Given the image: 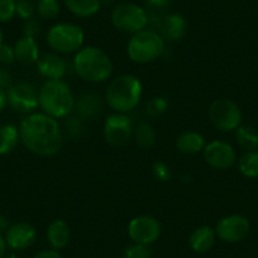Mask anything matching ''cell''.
I'll return each instance as SVG.
<instances>
[{
  "instance_id": "1",
  "label": "cell",
  "mask_w": 258,
  "mask_h": 258,
  "mask_svg": "<svg viewBox=\"0 0 258 258\" xmlns=\"http://www.w3.org/2000/svg\"><path fill=\"white\" fill-rule=\"evenodd\" d=\"M18 128L24 147L37 156L52 157L63 146V135L58 121L43 111L27 114Z\"/></svg>"
},
{
  "instance_id": "2",
  "label": "cell",
  "mask_w": 258,
  "mask_h": 258,
  "mask_svg": "<svg viewBox=\"0 0 258 258\" xmlns=\"http://www.w3.org/2000/svg\"><path fill=\"white\" fill-rule=\"evenodd\" d=\"M142 93L143 88L140 79L131 74H124L109 84L105 93V101L115 113L126 114L137 108Z\"/></svg>"
},
{
  "instance_id": "28",
  "label": "cell",
  "mask_w": 258,
  "mask_h": 258,
  "mask_svg": "<svg viewBox=\"0 0 258 258\" xmlns=\"http://www.w3.org/2000/svg\"><path fill=\"white\" fill-rule=\"evenodd\" d=\"M61 6L58 0H38L36 4V13L44 21H53L59 16Z\"/></svg>"
},
{
  "instance_id": "10",
  "label": "cell",
  "mask_w": 258,
  "mask_h": 258,
  "mask_svg": "<svg viewBox=\"0 0 258 258\" xmlns=\"http://www.w3.org/2000/svg\"><path fill=\"white\" fill-rule=\"evenodd\" d=\"M8 105L18 113L31 114L39 106L38 90L31 83H18L7 90Z\"/></svg>"
},
{
  "instance_id": "13",
  "label": "cell",
  "mask_w": 258,
  "mask_h": 258,
  "mask_svg": "<svg viewBox=\"0 0 258 258\" xmlns=\"http://www.w3.org/2000/svg\"><path fill=\"white\" fill-rule=\"evenodd\" d=\"M204 160L210 167L217 170L230 168L237 161V152L230 143L215 140L208 143L204 148Z\"/></svg>"
},
{
  "instance_id": "19",
  "label": "cell",
  "mask_w": 258,
  "mask_h": 258,
  "mask_svg": "<svg viewBox=\"0 0 258 258\" xmlns=\"http://www.w3.org/2000/svg\"><path fill=\"white\" fill-rule=\"evenodd\" d=\"M70 225L63 219H54L47 228V240L53 249L59 250L70 243Z\"/></svg>"
},
{
  "instance_id": "39",
  "label": "cell",
  "mask_w": 258,
  "mask_h": 258,
  "mask_svg": "<svg viewBox=\"0 0 258 258\" xmlns=\"http://www.w3.org/2000/svg\"><path fill=\"white\" fill-rule=\"evenodd\" d=\"M8 105V95H7V90L0 89V113L4 110Z\"/></svg>"
},
{
  "instance_id": "11",
  "label": "cell",
  "mask_w": 258,
  "mask_h": 258,
  "mask_svg": "<svg viewBox=\"0 0 258 258\" xmlns=\"http://www.w3.org/2000/svg\"><path fill=\"white\" fill-rule=\"evenodd\" d=\"M132 120L126 114L114 113L104 123V138L111 146H124L133 136Z\"/></svg>"
},
{
  "instance_id": "33",
  "label": "cell",
  "mask_w": 258,
  "mask_h": 258,
  "mask_svg": "<svg viewBox=\"0 0 258 258\" xmlns=\"http://www.w3.org/2000/svg\"><path fill=\"white\" fill-rule=\"evenodd\" d=\"M64 128H66V132L70 137H79L83 132V119L76 116H70L66 119V123H64Z\"/></svg>"
},
{
  "instance_id": "16",
  "label": "cell",
  "mask_w": 258,
  "mask_h": 258,
  "mask_svg": "<svg viewBox=\"0 0 258 258\" xmlns=\"http://www.w3.org/2000/svg\"><path fill=\"white\" fill-rule=\"evenodd\" d=\"M37 70L47 80H62L68 73V62L61 54L51 52L39 57Z\"/></svg>"
},
{
  "instance_id": "12",
  "label": "cell",
  "mask_w": 258,
  "mask_h": 258,
  "mask_svg": "<svg viewBox=\"0 0 258 258\" xmlns=\"http://www.w3.org/2000/svg\"><path fill=\"white\" fill-rule=\"evenodd\" d=\"M215 234L225 243H238L247 238L250 230V223L240 214H232L222 218L217 223Z\"/></svg>"
},
{
  "instance_id": "41",
  "label": "cell",
  "mask_w": 258,
  "mask_h": 258,
  "mask_svg": "<svg viewBox=\"0 0 258 258\" xmlns=\"http://www.w3.org/2000/svg\"><path fill=\"white\" fill-rule=\"evenodd\" d=\"M9 228L8 220H7L6 217L3 215H0V233L2 232H7V229Z\"/></svg>"
},
{
  "instance_id": "40",
  "label": "cell",
  "mask_w": 258,
  "mask_h": 258,
  "mask_svg": "<svg viewBox=\"0 0 258 258\" xmlns=\"http://www.w3.org/2000/svg\"><path fill=\"white\" fill-rule=\"evenodd\" d=\"M7 242H6V238L4 235L0 233V258H3L4 254H6V250H7Z\"/></svg>"
},
{
  "instance_id": "5",
  "label": "cell",
  "mask_w": 258,
  "mask_h": 258,
  "mask_svg": "<svg viewBox=\"0 0 258 258\" xmlns=\"http://www.w3.org/2000/svg\"><path fill=\"white\" fill-rule=\"evenodd\" d=\"M165 51V39L153 29H143L132 34L126 46L129 59L136 63L145 64L156 61Z\"/></svg>"
},
{
  "instance_id": "32",
  "label": "cell",
  "mask_w": 258,
  "mask_h": 258,
  "mask_svg": "<svg viewBox=\"0 0 258 258\" xmlns=\"http://www.w3.org/2000/svg\"><path fill=\"white\" fill-rule=\"evenodd\" d=\"M36 14V6L29 0H17L16 7V16L23 21H28V19L33 18Z\"/></svg>"
},
{
  "instance_id": "15",
  "label": "cell",
  "mask_w": 258,
  "mask_h": 258,
  "mask_svg": "<svg viewBox=\"0 0 258 258\" xmlns=\"http://www.w3.org/2000/svg\"><path fill=\"white\" fill-rule=\"evenodd\" d=\"M187 31V22L185 17L178 13H168L160 21L157 32L165 42H178L183 38Z\"/></svg>"
},
{
  "instance_id": "23",
  "label": "cell",
  "mask_w": 258,
  "mask_h": 258,
  "mask_svg": "<svg viewBox=\"0 0 258 258\" xmlns=\"http://www.w3.org/2000/svg\"><path fill=\"white\" fill-rule=\"evenodd\" d=\"M21 141L19 128L13 124L0 126V156H7L13 152Z\"/></svg>"
},
{
  "instance_id": "3",
  "label": "cell",
  "mask_w": 258,
  "mask_h": 258,
  "mask_svg": "<svg viewBox=\"0 0 258 258\" xmlns=\"http://www.w3.org/2000/svg\"><path fill=\"white\" fill-rule=\"evenodd\" d=\"M39 108L54 119L68 118L75 109V96L63 80H47L38 90Z\"/></svg>"
},
{
  "instance_id": "42",
  "label": "cell",
  "mask_w": 258,
  "mask_h": 258,
  "mask_svg": "<svg viewBox=\"0 0 258 258\" xmlns=\"http://www.w3.org/2000/svg\"><path fill=\"white\" fill-rule=\"evenodd\" d=\"M3 38H4V34H3V31H2V28H0V44L3 43Z\"/></svg>"
},
{
  "instance_id": "18",
  "label": "cell",
  "mask_w": 258,
  "mask_h": 258,
  "mask_svg": "<svg viewBox=\"0 0 258 258\" xmlns=\"http://www.w3.org/2000/svg\"><path fill=\"white\" fill-rule=\"evenodd\" d=\"M103 100L101 96L95 93H85L75 103V110L79 118L83 120L95 119L103 111Z\"/></svg>"
},
{
  "instance_id": "7",
  "label": "cell",
  "mask_w": 258,
  "mask_h": 258,
  "mask_svg": "<svg viewBox=\"0 0 258 258\" xmlns=\"http://www.w3.org/2000/svg\"><path fill=\"white\" fill-rule=\"evenodd\" d=\"M110 19L113 26L119 32L129 34H136L143 31L150 23L147 11L138 4L128 2L118 4L111 12Z\"/></svg>"
},
{
  "instance_id": "38",
  "label": "cell",
  "mask_w": 258,
  "mask_h": 258,
  "mask_svg": "<svg viewBox=\"0 0 258 258\" xmlns=\"http://www.w3.org/2000/svg\"><path fill=\"white\" fill-rule=\"evenodd\" d=\"M33 258H62L61 253L56 249H44L33 255Z\"/></svg>"
},
{
  "instance_id": "8",
  "label": "cell",
  "mask_w": 258,
  "mask_h": 258,
  "mask_svg": "<svg viewBox=\"0 0 258 258\" xmlns=\"http://www.w3.org/2000/svg\"><path fill=\"white\" fill-rule=\"evenodd\" d=\"M208 116L210 123L222 132H233L242 125V110L230 99L222 98L213 101L208 110Z\"/></svg>"
},
{
  "instance_id": "6",
  "label": "cell",
  "mask_w": 258,
  "mask_h": 258,
  "mask_svg": "<svg viewBox=\"0 0 258 258\" xmlns=\"http://www.w3.org/2000/svg\"><path fill=\"white\" fill-rule=\"evenodd\" d=\"M46 39L53 52L58 54H70L83 48L85 33L78 24L62 22L53 24L48 29Z\"/></svg>"
},
{
  "instance_id": "4",
  "label": "cell",
  "mask_w": 258,
  "mask_h": 258,
  "mask_svg": "<svg viewBox=\"0 0 258 258\" xmlns=\"http://www.w3.org/2000/svg\"><path fill=\"white\" fill-rule=\"evenodd\" d=\"M74 69L83 80L89 83H104L113 73V62L101 48L86 46L79 49L74 58Z\"/></svg>"
},
{
  "instance_id": "17",
  "label": "cell",
  "mask_w": 258,
  "mask_h": 258,
  "mask_svg": "<svg viewBox=\"0 0 258 258\" xmlns=\"http://www.w3.org/2000/svg\"><path fill=\"white\" fill-rule=\"evenodd\" d=\"M13 48L14 53H16V61L22 64H26V66L37 63L41 57L38 43H37L36 38H32V37L22 36L21 38L17 39Z\"/></svg>"
},
{
  "instance_id": "36",
  "label": "cell",
  "mask_w": 258,
  "mask_h": 258,
  "mask_svg": "<svg viewBox=\"0 0 258 258\" xmlns=\"http://www.w3.org/2000/svg\"><path fill=\"white\" fill-rule=\"evenodd\" d=\"M14 61H16V53L13 46L3 42L0 44V62L4 64H12Z\"/></svg>"
},
{
  "instance_id": "22",
  "label": "cell",
  "mask_w": 258,
  "mask_h": 258,
  "mask_svg": "<svg viewBox=\"0 0 258 258\" xmlns=\"http://www.w3.org/2000/svg\"><path fill=\"white\" fill-rule=\"evenodd\" d=\"M64 7L79 18H90L96 16L101 8V0H63Z\"/></svg>"
},
{
  "instance_id": "14",
  "label": "cell",
  "mask_w": 258,
  "mask_h": 258,
  "mask_svg": "<svg viewBox=\"0 0 258 258\" xmlns=\"http://www.w3.org/2000/svg\"><path fill=\"white\" fill-rule=\"evenodd\" d=\"M4 238L9 248L14 250H23L34 244L37 240V229L31 223H14L9 225Z\"/></svg>"
},
{
  "instance_id": "20",
  "label": "cell",
  "mask_w": 258,
  "mask_h": 258,
  "mask_svg": "<svg viewBox=\"0 0 258 258\" xmlns=\"http://www.w3.org/2000/svg\"><path fill=\"white\" fill-rule=\"evenodd\" d=\"M215 230L209 225H202L194 229L188 238L191 249L195 253H207L213 248L215 243Z\"/></svg>"
},
{
  "instance_id": "26",
  "label": "cell",
  "mask_w": 258,
  "mask_h": 258,
  "mask_svg": "<svg viewBox=\"0 0 258 258\" xmlns=\"http://www.w3.org/2000/svg\"><path fill=\"white\" fill-rule=\"evenodd\" d=\"M235 140L245 151H255L258 148V133L252 126L240 125L235 129Z\"/></svg>"
},
{
  "instance_id": "34",
  "label": "cell",
  "mask_w": 258,
  "mask_h": 258,
  "mask_svg": "<svg viewBox=\"0 0 258 258\" xmlns=\"http://www.w3.org/2000/svg\"><path fill=\"white\" fill-rule=\"evenodd\" d=\"M153 175L161 182H166V181L171 180V171L168 166L163 162H155L152 166Z\"/></svg>"
},
{
  "instance_id": "27",
  "label": "cell",
  "mask_w": 258,
  "mask_h": 258,
  "mask_svg": "<svg viewBox=\"0 0 258 258\" xmlns=\"http://www.w3.org/2000/svg\"><path fill=\"white\" fill-rule=\"evenodd\" d=\"M171 0H146V11L150 17V24L160 23L161 19L166 16V11L170 7Z\"/></svg>"
},
{
  "instance_id": "30",
  "label": "cell",
  "mask_w": 258,
  "mask_h": 258,
  "mask_svg": "<svg viewBox=\"0 0 258 258\" xmlns=\"http://www.w3.org/2000/svg\"><path fill=\"white\" fill-rule=\"evenodd\" d=\"M152 257V250H151L150 245L146 244H138V243H133L132 245H129L124 252L123 258H151Z\"/></svg>"
},
{
  "instance_id": "9",
  "label": "cell",
  "mask_w": 258,
  "mask_h": 258,
  "mask_svg": "<svg viewBox=\"0 0 258 258\" xmlns=\"http://www.w3.org/2000/svg\"><path fill=\"white\" fill-rule=\"evenodd\" d=\"M162 225L152 215H138L128 224V235L133 243L151 245L160 238Z\"/></svg>"
},
{
  "instance_id": "35",
  "label": "cell",
  "mask_w": 258,
  "mask_h": 258,
  "mask_svg": "<svg viewBox=\"0 0 258 258\" xmlns=\"http://www.w3.org/2000/svg\"><path fill=\"white\" fill-rule=\"evenodd\" d=\"M41 32V24L37 21L36 18H31L28 21H24L23 24V36L32 37V38H36L37 36Z\"/></svg>"
},
{
  "instance_id": "25",
  "label": "cell",
  "mask_w": 258,
  "mask_h": 258,
  "mask_svg": "<svg viewBox=\"0 0 258 258\" xmlns=\"http://www.w3.org/2000/svg\"><path fill=\"white\" fill-rule=\"evenodd\" d=\"M133 136H135L136 143L140 146L143 150H148V148L153 147L156 142V132L152 125L148 123L137 124L133 129Z\"/></svg>"
},
{
  "instance_id": "29",
  "label": "cell",
  "mask_w": 258,
  "mask_h": 258,
  "mask_svg": "<svg viewBox=\"0 0 258 258\" xmlns=\"http://www.w3.org/2000/svg\"><path fill=\"white\" fill-rule=\"evenodd\" d=\"M167 108L168 101L165 98H162V96H155L146 105V114L148 116H151V118H156V116L162 115L167 110Z\"/></svg>"
},
{
  "instance_id": "37",
  "label": "cell",
  "mask_w": 258,
  "mask_h": 258,
  "mask_svg": "<svg viewBox=\"0 0 258 258\" xmlns=\"http://www.w3.org/2000/svg\"><path fill=\"white\" fill-rule=\"evenodd\" d=\"M13 79H12L11 73L6 69H0V89L8 90L13 84H12Z\"/></svg>"
},
{
  "instance_id": "21",
  "label": "cell",
  "mask_w": 258,
  "mask_h": 258,
  "mask_svg": "<svg viewBox=\"0 0 258 258\" xmlns=\"http://www.w3.org/2000/svg\"><path fill=\"white\" fill-rule=\"evenodd\" d=\"M205 146L207 143H205L204 136L195 131H186L181 133L176 140V147L185 155H195V153L202 152L204 151Z\"/></svg>"
},
{
  "instance_id": "24",
  "label": "cell",
  "mask_w": 258,
  "mask_h": 258,
  "mask_svg": "<svg viewBox=\"0 0 258 258\" xmlns=\"http://www.w3.org/2000/svg\"><path fill=\"white\" fill-rule=\"evenodd\" d=\"M238 168L244 177H258V151H245L238 160Z\"/></svg>"
},
{
  "instance_id": "31",
  "label": "cell",
  "mask_w": 258,
  "mask_h": 258,
  "mask_svg": "<svg viewBox=\"0 0 258 258\" xmlns=\"http://www.w3.org/2000/svg\"><path fill=\"white\" fill-rule=\"evenodd\" d=\"M17 0H0V23H8L16 17Z\"/></svg>"
}]
</instances>
